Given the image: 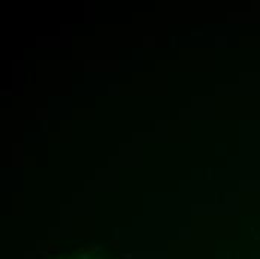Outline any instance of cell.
<instances>
[]
</instances>
